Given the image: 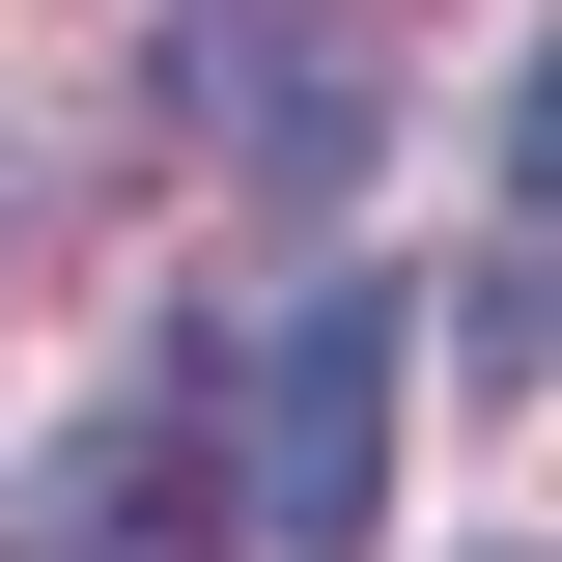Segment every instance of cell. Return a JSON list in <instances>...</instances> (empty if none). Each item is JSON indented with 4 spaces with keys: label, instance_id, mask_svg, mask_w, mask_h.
<instances>
[{
    "label": "cell",
    "instance_id": "1",
    "mask_svg": "<svg viewBox=\"0 0 562 562\" xmlns=\"http://www.w3.org/2000/svg\"><path fill=\"white\" fill-rule=\"evenodd\" d=\"M394 281H310L281 310V366H254V535L281 562H394Z\"/></svg>",
    "mask_w": 562,
    "mask_h": 562
},
{
    "label": "cell",
    "instance_id": "2",
    "mask_svg": "<svg viewBox=\"0 0 562 562\" xmlns=\"http://www.w3.org/2000/svg\"><path fill=\"white\" fill-rule=\"evenodd\" d=\"M198 113H225V169L338 198L366 140H394V57H366V29H310V0H225V29H198Z\"/></svg>",
    "mask_w": 562,
    "mask_h": 562
}]
</instances>
